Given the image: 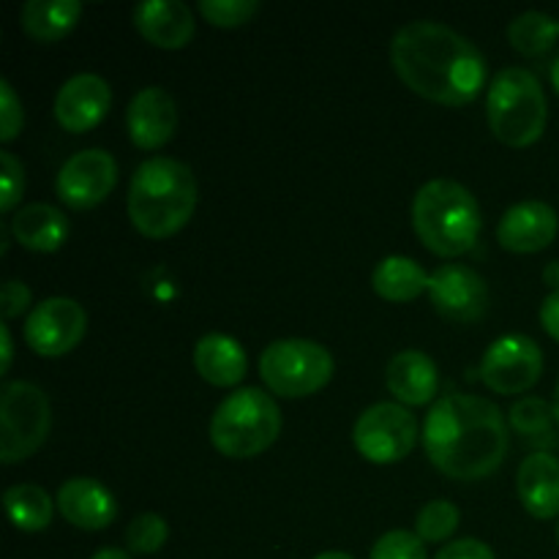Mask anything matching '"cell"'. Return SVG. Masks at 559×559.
Returning a JSON list of instances; mask_svg holds the SVG:
<instances>
[{
    "label": "cell",
    "mask_w": 559,
    "mask_h": 559,
    "mask_svg": "<svg viewBox=\"0 0 559 559\" xmlns=\"http://www.w3.org/2000/svg\"><path fill=\"white\" fill-rule=\"evenodd\" d=\"M393 71L429 102L462 107L486 85V58L453 27L435 20L407 22L391 38Z\"/></svg>",
    "instance_id": "obj_1"
},
{
    "label": "cell",
    "mask_w": 559,
    "mask_h": 559,
    "mask_svg": "<svg viewBox=\"0 0 559 559\" xmlns=\"http://www.w3.org/2000/svg\"><path fill=\"white\" fill-rule=\"evenodd\" d=\"M429 462L453 480H480L508 456V424L495 402L451 393L431 404L420 435Z\"/></svg>",
    "instance_id": "obj_2"
},
{
    "label": "cell",
    "mask_w": 559,
    "mask_h": 559,
    "mask_svg": "<svg viewBox=\"0 0 559 559\" xmlns=\"http://www.w3.org/2000/svg\"><path fill=\"white\" fill-rule=\"evenodd\" d=\"M197 178L189 164L153 156L136 167L129 186V218L145 238L164 240L186 227L197 207Z\"/></svg>",
    "instance_id": "obj_3"
},
{
    "label": "cell",
    "mask_w": 559,
    "mask_h": 559,
    "mask_svg": "<svg viewBox=\"0 0 559 559\" xmlns=\"http://www.w3.org/2000/svg\"><path fill=\"white\" fill-rule=\"evenodd\" d=\"M413 227L431 254L451 260L467 254L478 243L484 216L467 186L437 178L415 194Z\"/></svg>",
    "instance_id": "obj_4"
},
{
    "label": "cell",
    "mask_w": 559,
    "mask_h": 559,
    "mask_svg": "<svg viewBox=\"0 0 559 559\" xmlns=\"http://www.w3.org/2000/svg\"><path fill=\"white\" fill-rule=\"evenodd\" d=\"M489 129L502 145L527 147L538 142L549 120V102L538 76L527 69H502L486 96Z\"/></svg>",
    "instance_id": "obj_5"
},
{
    "label": "cell",
    "mask_w": 559,
    "mask_h": 559,
    "mask_svg": "<svg viewBox=\"0 0 559 559\" xmlns=\"http://www.w3.org/2000/svg\"><path fill=\"white\" fill-rule=\"evenodd\" d=\"M282 435V409L260 388H238L216 407L211 418V442L222 456L251 459Z\"/></svg>",
    "instance_id": "obj_6"
},
{
    "label": "cell",
    "mask_w": 559,
    "mask_h": 559,
    "mask_svg": "<svg viewBox=\"0 0 559 559\" xmlns=\"http://www.w3.org/2000/svg\"><path fill=\"white\" fill-rule=\"evenodd\" d=\"M333 355L311 338H278L260 358V377L276 396L304 399L333 380Z\"/></svg>",
    "instance_id": "obj_7"
},
{
    "label": "cell",
    "mask_w": 559,
    "mask_h": 559,
    "mask_svg": "<svg viewBox=\"0 0 559 559\" xmlns=\"http://www.w3.org/2000/svg\"><path fill=\"white\" fill-rule=\"evenodd\" d=\"M49 429L52 407L47 393L25 380L5 382L0 391V462L31 459L47 442Z\"/></svg>",
    "instance_id": "obj_8"
},
{
    "label": "cell",
    "mask_w": 559,
    "mask_h": 559,
    "mask_svg": "<svg viewBox=\"0 0 559 559\" xmlns=\"http://www.w3.org/2000/svg\"><path fill=\"white\" fill-rule=\"evenodd\" d=\"M353 442L366 462L396 464L413 453L418 442V420L402 404H371L355 420Z\"/></svg>",
    "instance_id": "obj_9"
},
{
    "label": "cell",
    "mask_w": 559,
    "mask_h": 559,
    "mask_svg": "<svg viewBox=\"0 0 559 559\" xmlns=\"http://www.w3.org/2000/svg\"><path fill=\"white\" fill-rule=\"evenodd\" d=\"M544 371V353L538 342L524 333H508L489 344L480 360V380L500 396L527 393Z\"/></svg>",
    "instance_id": "obj_10"
},
{
    "label": "cell",
    "mask_w": 559,
    "mask_h": 559,
    "mask_svg": "<svg viewBox=\"0 0 559 559\" xmlns=\"http://www.w3.org/2000/svg\"><path fill=\"white\" fill-rule=\"evenodd\" d=\"M87 314L76 300L47 298L27 314L25 342L41 358H60L85 338Z\"/></svg>",
    "instance_id": "obj_11"
},
{
    "label": "cell",
    "mask_w": 559,
    "mask_h": 559,
    "mask_svg": "<svg viewBox=\"0 0 559 559\" xmlns=\"http://www.w3.org/2000/svg\"><path fill=\"white\" fill-rule=\"evenodd\" d=\"M115 183H118V162L112 158V153L102 151V147H87V151L74 153L60 167L55 191H58L60 202L74 211H87V207L102 205L112 194Z\"/></svg>",
    "instance_id": "obj_12"
},
{
    "label": "cell",
    "mask_w": 559,
    "mask_h": 559,
    "mask_svg": "<svg viewBox=\"0 0 559 559\" xmlns=\"http://www.w3.org/2000/svg\"><path fill=\"white\" fill-rule=\"evenodd\" d=\"M429 298L437 314L451 322H475L489 309V287L473 267L445 262L429 276Z\"/></svg>",
    "instance_id": "obj_13"
},
{
    "label": "cell",
    "mask_w": 559,
    "mask_h": 559,
    "mask_svg": "<svg viewBox=\"0 0 559 559\" xmlns=\"http://www.w3.org/2000/svg\"><path fill=\"white\" fill-rule=\"evenodd\" d=\"M112 91L98 74H74L60 85L55 96V118L71 134H85L96 129L109 112Z\"/></svg>",
    "instance_id": "obj_14"
},
{
    "label": "cell",
    "mask_w": 559,
    "mask_h": 559,
    "mask_svg": "<svg viewBox=\"0 0 559 559\" xmlns=\"http://www.w3.org/2000/svg\"><path fill=\"white\" fill-rule=\"evenodd\" d=\"M129 140L142 151H158L178 129V104L164 87H142L126 109Z\"/></svg>",
    "instance_id": "obj_15"
},
{
    "label": "cell",
    "mask_w": 559,
    "mask_h": 559,
    "mask_svg": "<svg viewBox=\"0 0 559 559\" xmlns=\"http://www.w3.org/2000/svg\"><path fill=\"white\" fill-rule=\"evenodd\" d=\"M559 218L555 207L540 200L516 202L506 211V216L497 224V240L502 249L516 251V254H535L551 246L557 238Z\"/></svg>",
    "instance_id": "obj_16"
},
{
    "label": "cell",
    "mask_w": 559,
    "mask_h": 559,
    "mask_svg": "<svg viewBox=\"0 0 559 559\" xmlns=\"http://www.w3.org/2000/svg\"><path fill=\"white\" fill-rule=\"evenodd\" d=\"M55 506L71 527L87 530V533L107 530L118 516V502H115L112 491L96 478L66 480L58 489Z\"/></svg>",
    "instance_id": "obj_17"
},
{
    "label": "cell",
    "mask_w": 559,
    "mask_h": 559,
    "mask_svg": "<svg viewBox=\"0 0 559 559\" xmlns=\"http://www.w3.org/2000/svg\"><path fill=\"white\" fill-rule=\"evenodd\" d=\"M136 31L162 49H183L194 36V14L180 0H142L131 11Z\"/></svg>",
    "instance_id": "obj_18"
},
{
    "label": "cell",
    "mask_w": 559,
    "mask_h": 559,
    "mask_svg": "<svg viewBox=\"0 0 559 559\" xmlns=\"http://www.w3.org/2000/svg\"><path fill=\"white\" fill-rule=\"evenodd\" d=\"M385 385L402 404L409 407H420V404H431L437 399V388H440V371L437 364L420 349H402L388 360Z\"/></svg>",
    "instance_id": "obj_19"
},
{
    "label": "cell",
    "mask_w": 559,
    "mask_h": 559,
    "mask_svg": "<svg viewBox=\"0 0 559 559\" xmlns=\"http://www.w3.org/2000/svg\"><path fill=\"white\" fill-rule=\"evenodd\" d=\"M519 502L535 519L559 516V459L538 451L519 464L516 473Z\"/></svg>",
    "instance_id": "obj_20"
},
{
    "label": "cell",
    "mask_w": 559,
    "mask_h": 559,
    "mask_svg": "<svg viewBox=\"0 0 559 559\" xmlns=\"http://www.w3.org/2000/svg\"><path fill=\"white\" fill-rule=\"evenodd\" d=\"M194 369L216 388H235L246 377L249 360L238 338L227 333H207L194 347Z\"/></svg>",
    "instance_id": "obj_21"
},
{
    "label": "cell",
    "mask_w": 559,
    "mask_h": 559,
    "mask_svg": "<svg viewBox=\"0 0 559 559\" xmlns=\"http://www.w3.org/2000/svg\"><path fill=\"white\" fill-rule=\"evenodd\" d=\"M11 235L31 251H58L69 238V222L63 213L47 202L22 205L11 218Z\"/></svg>",
    "instance_id": "obj_22"
},
{
    "label": "cell",
    "mask_w": 559,
    "mask_h": 559,
    "mask_svg": "<svg viewBox=\"0 0 559 559\" xmlns=\"http://www.w3.org/2000/svg\"><path fill=\"white\" fill-rule=\"evenodd\" d=\"M80 16V0H27L20 11V25L36 41L52 44L69 36Z\"/></svg>",
    "instance_id": "obj_23"
},
{
    "label": "cell",
    "mask_w": 559,
    "mask_h": 559,
    "mask_svg": "<svg viewBox=\"0 0 559 559\" xmlns=\"http://www.w3.org/2000/svg\"><path fill=\"white\" fill-rule=\"evenodd\" d=\"M429 276L415 260L402 254H391L377 262L371 273V287L380 298L393 300V304H407L418 295L429 293Z\"/></svg>",
    "instance_id": "obj_24"
},
{
    "label": "cell",
    "mask_w": 559,
    "mask_h": 559,
    "mask_svg": "<svg viewBox=\"0 0 559 559\" xmlns=\"http://www.w3.org/2000/svg\"><path fill=\"white\" fill-rule=\"evenodd\" d=\"M5 513L11 524L22 533H41L52 524L55 502L49 500L47 489L36 484H16L3 495Z\"/></svg>",
    "instance_id": "obj_25"
},
{
    "label": "cell",
    "mask_w": 559,
    "mask_h": 559,
    "mask_svg": "<svg viewBox=\"0 0 559 559\" xmlns=\"http://www.w3.org/2000/svg\"><path fill=\"white\" fill-rule=\"evenodd\" d=\"M559 36V20L549 16L546 11H524V14L513 16L508 25V41L513 49L522 55H544L555 47Z\"/></svg>",
    "instance_id": "obj_26"
},
{
    "label": "cell",
    "mask_w": 559,
    "mask_h": 559,
    "mask_svg": "<svg viewBox=\"0 0 559 559\" xmlns=\"http://www.w3.org/2000/svg\"><path fill=\"white\" fill-rule=\"evenodd\" d=\"M511 426L527 442H555V409L544 399L524 396L508 413Z\"/></svg>",
    "instance_id": "obj_27"
},
{
    "label": "cell",
    "mask_w": 559,
    "mask_h": 559,
    "mask_svg": "<svg viewBox=\"0 0 559 559\" xmlns=\"http://www.w3.org/2000/svg\"><path fill=\"white\" fill-rule=\"evenodd\" d=\"M459 522H462V511L451 500H431L420 508L415 519V535L424 544H442L456 533Z\"/></svg>",
    "instance_id": "obj_28"
},
{
    "label": "cell",
    "mask_w": 559,
    "mask_h": 559,
    "mask_svg": "<svg viewBox=\"0 0 559 559\" xmlns=\"http://www.w3.org/2000/svg\"><path fill=\"white\" fill-rule=\"evenodd\" d=\"M169 538V524L158 513H142L126 527V546L131 555H156Z\"/></svg>",
    "instance_id": "obj_29"
},
{
    "label": "cell",
    "mask_w": 559,
    "mask_h": 559,
    "mask_svg": "<svg viewBox=\"0 0 559 559\" xmlns=\"http://www.w3.org/2000/svg\"><path fill=\"white\" fill-rule=\"evenodd\" d=\"M260 11V0H202L200 14L216 27H240Z\"/></svg>",
    "instance_id": "obj_30"
},
{
    "label": "cell",
    "mask_w": 559,
    "mask_h": 559,
    "mask_svg": "<svg viewBox=\"0 0 559 559\" xmlns=\"http://www.w3.org/2000/svg\"><path fill=\"white\" fill-rule=\"evenodd\" d=\"M369 559H429L426 544L409 530H391L371 546Z\"/></svg>",
    "instance_id": "obj_31"
},
{
    "label": "cell",
    "mask_w": 559,
    "mask_h": 559,
    "mask_svg": "<svg viewBox=\"0 0 559 559\" xmlns=\"http://www.w3.org/2000/svg\"><path fill=\"white\" fill-rule=\"evenodd\" d=\"M0 169H3V194H0V211L11 213L22 200L25 191V167L20 158L9 151H0Z\"/></svg>",
    "instance_id": "obj_32"
},
{
    "label": "cell",
    "mask_w": 559,
    "mask_h": 559,
    "mask_svg": "<svg viewBox=\"0 0 559 559\" xmlns=\"http://www.w3.org/2000/svg\"><path fill=\"white\" fill-rule=\"evenodd\" d=\"M22 102L16 98L14 87L9 80H0V142L16 140L22 129Z\"/></svg>",
    "instance_id": "obj_33"
},
{
    "label": "cell",
    "mask_w": 559,
    "mask_h": 559,
    "mask_svg": "<svg viewBox=\"0 0 559 559\" xmlns=\"http://www.w3.org/2000/svg\"><path fill=\"white\" fill-rule=\"evenodd\" d=\"M33 295L31 289H27V284L16 282V278H11V282L3 284V298H0V311H3V320H14V317H20L22 311H27V306H31Z\"/></svg>",
    "instance_id": "obj_34"
},
{
    "label": "cell",
    "mask_w": 559,
    "mask_h": 559,
    "mask_svg": "<svg viewBox=\"0 0 559 559\" xmlns=\"http://www.w3.org/2000/svg\"><path fill=\"white\" fill-rule=\"evenodd\" d=\"M435 559H497V557L484 540L459 538V540H451L448 546H442Z\"/></svg>",
    "instance_id": "obj_35"
},
{
    "label": "cell",
    "mask_w": 559,
    "mask_h": 559,
    "mask_svg": "<svg viewBox=\"0 0 559 559\" xmlns=\"http://www.w3.org/2000/svg\"><path fill=\"white\" fill-rule=\"evenodd\" d=\"M540 325L546 328V333H549L551 338L559 342V289H555V293L544 300V306H540Z\"/></svg>",
    "instance_id": "obj_36"
},
{
    "label": "cell",
    "mask_w": 559,
    "mask_h": 559,
    "mask_svg": "<svg viewBox=\"0 0 559 559\" xmlns=\"http://www.w3.org/2000/svg\"><path fill=\"white\" fill-rule=\"evenodd\" d=\"M0 353H3V364H0V374H9L11 369V360H14V342H11V328L9 322L0 325Z\"/></svg>",
    "instance_id": "obj_37"
},
{
    "label": "cell",
    "mask_w": 559,
    "mask_h": 559,
    "mask_svg": "<svg viewBox=\"0 0 559 559\" xmlns=\"http://www.w3.org/2000/svg\"><path fill=\"white\" fill-rule=\"evenodd\" d=\"M91 559H131V551H123V549H98L96 555H93Z\"/></svg>",
    "instance_id": "obj_38"
},
{
    "label": "cell",
    "mask_w": 559,
    "mask_h": 559,
    "mask_svg": "<svg viewBox=\"0 0 559 559\" xmlns=\"http://www.w3.org/2000/svg\"><path fill=\"white\" fill-rule=\"evenodd\" d=\"M544 282L549 284V287L559 289V262H549V265H546V271H544Z\"/></svg>",
    "instance_id": "obj_39"
},
{
    "label": "cell",
    "mask_w": 559,
    "mask_h": 559,
    "mask_svg": "<svg viewBox=\"0 0 559 559\" xmlns=\"http://www.w3.org/2000/svg\"><path fill=\"white\" fill-rule=\"evenodd\" d=\"M314 559H355V557H349L347 551H322V555H317Z\"/></svg>",
    "instance_id": "obj_40"
},
{
    "label": "cell",
    "mask_w": 559,
    "mask_h": 559,
    "mask_svg": "<svg viewBox=\"0 0 559 559\" xmlns=\"http://www.w3.org/2000/svg\"><path fill=\"white\" fill-rule=\"evenodd\" d=\"M551 85H555V91L559 93V55L555 63H551Z\"/></svg>",
    "instance_id": "obj_41"
},
{
    "label": "cell",
    "mask_w": 559,
    "mask_h": 559,
    "mask_svg": "<svg viewBox=\"0 0 559 559\" xmlns=\"http://www.w3.org/2000/svg\"><path fill=\"white\" fill-rule=\"evenodd\" d=\"M551 409H555V418L559 424V380H557V388H555V402H551Z\"/></svg>",
    "instance_id": "obj_42"
},
{
    "label": "cell",
    "mask_w": 559,
    "mask_h": 559,
    "mask_svg": "<svg viewBox=\"0 0 559 559\" xmlns=\"http://www.w3.org/2000/svg\"><path fill=\"white\" fill-rule=\"evenodd\" d=\"M557 544H559V524H557Z\"/></svg>",
    "instance_id": "obj_43"
}]
</instances>
